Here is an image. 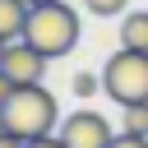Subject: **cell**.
I'll list each match as a JSON object with an SVG mask.
<instances>
[{
	"mask_svg": "<svg viewBox=\"0 0 148 148\" xmlns=\"http://www.w3.org/2000/svg\"><path fill=\"white\" fill-rule=\"evenodd\" d=\"M79 32H83L79 14H74V9L65 5V0H56V5H37V9L28 14V28H23V42H28V46H37V51H42L46 60H56V56L74 51Z\"/></svg>",
	"mask_w": 148,
	"mask_h": 148,
	"instance_id": "6da1fadb",
	"label": "cell"
},
{
	"mask_svg": "<svg viewBox=\"0 0 148 148\" xmlns=\"http://www.w3.org/2000/svg\"><path fill=\"white\" fill-rule=\"evenodd\" d=\"M60 125V111H56V97L42 88V83H28V88H14V97L5 102V130L37 143L46 139L51 130Z\"/></svg>",
	"mask_w": 148,
	"mask_h": 148,
	"instance_id": "7a4b0ae2",
	"label": "cell"
},
{
	"mask_svg": "<svg viewBox=\"0 0 148 148\" xmlns=\"http://www.w3.org/2000/svg\"><path fill=\"white\" fill-rule=\"evenodd\" d=\"M102 92L120 106H143L148 102V51H116L102 69Z\"/></svg>",
	"mask_w": 148,
	"mask_h": 148,
	"instance_id": "3957f363",
	"label": "cell"
},
{
	"mask_svg": "<svg viewBox=\"0 0 148 148\" xmlns=\"http://www.w3.org/2000/svg\"><path fill=\"white\" fill-rule=\"evenodd\" d=\"M111 120L102 111H74L60 120V143L65 148H111Z\"/></svg>",
	"mask_w": 148,
	"mask_h": 148,
	"instance_id": "277c9868",
	"label": "cell"
},
{
	"mask_svg": "<svg viewBox=\"0 0 148 148\" xmlns=\"http://www.w3.org/2000/svg\"><path fill=\"white\" fill-rule=\"evenodd\" d=\"M0 74H9L18 88H28V83H42V74H46V56L18 37V42H9V46H5V65H0Z\"/></svg>",
	"mask_w": 148,
	"mask_h": 148,
	"instance_id": "5b68a950",
	"label": "cell"
},
{
	"mask_svg": "<svg viewBox=\"0 0 148 148\" xmlns=\"http://www.w3.org/2000/svg\"><path fill=\"white\" fill-rule=\"evenodd\" d=\"M28 14H32L28 0H0V42H18L28 28Z\"/></svg>",
	"mask_w": 148,
	"mask_h": 148,
	"instance_id": "8992f818",
	"label": "cell"
},
{
	"mask_svg": "<svg viewBox=\"0 0 148 148\" xmlns=\"http://www.w3.org/2000/svg\"><path fill=\"white\" fill-rule=\"evenodd\" d=\"M120 46L125 51H148V9H130L120 18Z\"/></svg>",
	"mask_w": 148,
	"mask_h": 148,
	"instance_id": "52a82bcc",
	"label": "cell"
},
{
	"mask_svg": "<svg viewBox=\"0 0 148 148\" xmlns=\"http://www.w3.org/2000/svg\"><path fill=\"white\" fill-rule=\"evenodd\" d=\"M120 134H148V102L120 111Z\"/></svg>",
	"mask_w": 148,
	"mask_h": 148,
	"instance_id": "ba28073f",
	"label": "cell"
},
{
	"mask_svg": "<svg viewBox=\"0 0 148 148\" xmlns=\"http://www.w3.org/2000/svg\"><path fill=\"white\" fill-rule=\"evenodd\" d=\"M88 5V14H97V18H111V14H125V0H83Z\"/></svg>",
	"mask_w": 148,
	"mask_h": 148,
	"instance_id": "9c48e42d",
	"label": "cell"
},
{
	"mask_svg": "<svg viewBox=\"0 0 148 148\" xmlns=\"http://www.w3.org/2000/svg\"><path fill=\"white\" fill-rule=\"evenodd\" d=\"M97 88H102V79H97V74H74V97H92Z\"/></svg>",
	"mask_w": 148,
	"mask_h": 148,
	"instance_id": "30bf717a",
	"label": "cell"
},
{
	"mask_svg": "<svg viewBox=\"0 0 148 148\" xmlns=\"http://www.w3.org/2000/svg\"><path fill=\"white\" fill-rule=\"evenodd\" d=\"M111 148H148V134H116Z\"/></svg>",
	"mask_w": 148,
	"mask_h": 148,
	"instance_id": "8fae6325",
	"label": "cell"
},
{
	"mask_svg": "<svg viewBox=\"0 0 148 148\" xmlns=\"http://www.w3.org/2000/svg\"><path fill=\"white\" fill-rule=\"evenodd\" d=\"M14 88H18V83H14V79H9V74H0V106H5V102H9V97H14Z\"/></svg>",
	"mask_w": 148,
	"mask_h": 148,
	"instance_id": "7c38bea8",
	"label": "cell"
},
{
	"mask_svg": "<svg viewBox=\"0 0 148 148\" xmlns=\"http://www.w3.org/2000/svg\"><path fill=\"white\" fill-rule=\"evenodd\" d=\"M0 148H28V139H18V134H0Z\"/></svg>",
	"mask_w": 148,
	"mask_h": 148,
	"instance_id": "4fadbf2b",
	"label": "cell"
},
{
	"mask_svg": "<svg viewBox=\"0 0 148 148\" xmlns=\"http://www.w3.org/2000/svg\"><path fill=\"white\" fill-rule=\"evenodd\" d=\"M28 148H65V143H60V134H46V139H37V143H28Z\"/></svg>",
	"mask_w": 148,
	"mask_h": 148,
	"instance_id": "5bb4252c",
	"label": "cell"
},
{
	"mask_svg": "<svg viewBox=\"0 0 148 148\" xmlns=\"http://www.w3.org/2000/svg\"><path fill=\"white\" fill-rule=\"evenodd\" d=\"M0 134H9V130H5V106H0Z\"/></svg>",
	"mask_w": 148,
	"mask_h": 148,
	"instance_id": "9a60e30c",
	"label": "cell"
},
{
	"mask_svg": "<svg viewBox=\"0 0 148 148\" xmlns=\"http://www.w3.org/2000/svg\"><path fill=\"white\" fill-rule=\"evenodd\" d=\"M28 5H32V9H37V5H56V0H28Z\"/></svg>",
	"mask_w": 148,
	"mask_h": 148,
	"instance_id": "2e32d148",
	"label": "cell"
},
{
	"mask_svg": "<svg viewBox=\"0 0 148 148\" xmlns=\"http://www.w3.org/2000/svg\"><path fill=\"white\" fill-rule=\"evenodd\" d=\"M5 46H9V42H0V65H5Z\"/></svg>",
	"mask_w": 148,
	"mask_h": 148,
	"instance_id": "e0dca14e",
	"label": "cell"
}]
</instances>
